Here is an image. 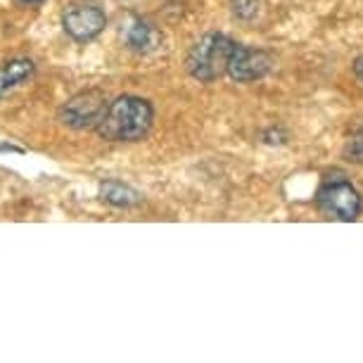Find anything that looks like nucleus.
Segmentation results:
<instances>
[{"instance_id": "nucleus-9", "label": "nucleus", "mask_w": 363, "mask_h": 363, "mask_svg": "<svg viewBox=\"0 0 363 363\" xmlns=\"http://www.w3.org/2000/svg\"><path fill=\"white\" fill-rule=\"evenodd\" d=\"M100 195H102V200L114 204V207H133V204L140 202L138 190L128 188L119 181H105L100 186Z\"/></svg>"}, {"instance_id": "nucleus-3", "label": "nucleus", "mask_w": 363, "mask_h": 363, "mask_svg": "<svg viewBox=\"0 0 363 363\" xmlns=\"http://www.w3.org/2000/svg\"><path fill=\"white\" fill-rule=\"evenodd\" d=\"M316 207L325 218L342 223H352L361 216L363 197L347 176H325L316 193Z\"/></svg>"}, {"instance_id": "nucleus-10", "label": "nucleus", "mask_w": 363, "mask_h": 363, "mask_svg": "<svg viewBox=\"0 0 363 363\" xmlns=\"http://www.w3.org/2000/svg\"><path fill=\"white\" fill-rule=\"evenodd\" d=\"M342 157L352 164H363V124L347 138L345 150H342Z\"/></svg>"}, {"instance_id": "nucleus-1", "label": "nucleus", "mask_w": 363, "mask_h": 363, "mask_svg": "<svg viewBox=\"0 0 363 363\" xmlns=\"http://www.w3.org/2000/svg\"><path fill=\"white\" fill-rule=\"evenodd\" d=\"M152 121L155 109L150 100L138 95H121L107 105L95 131L109 143H135L150 133Z\"/></svg>"}, {"instance_id": "nucleus-2", "label": "nucleus", "mask_w": 363, "mask_h": 363, "mask_svg": "<svg viewBox=\"0 0 363 363\" xmlns=\"http://www.w3.org/2000/svg\"><path fill=\"white\" fill-rule=\"evenodd\" d=\"M233 48H235V40L225 36V33H204L188 52V74L200 84H214L216 79H221L225 74Z\"/></svg>"}, {"instance_id": "nucleus-8", "label": "nucleus", "mask_w": 363, "mask_h": 363, "mask_svg": "<svg viewBox=\"0 0 363 363\" xmlns=\"http://www.w3.org/2000/svg\"><path fill=\"white\" fill-rule=\"evenodd\" d=\"M33 74H36V65L26 57H15L0 65V100L15 91V88L29 84Z\"/></svg>"}, {"instance_id": "nucleus-5", "label": "nucleus", "mask_w": 363, "mask_h": 363, "mask_svg": "<svg viewBox=\"0 0 363 363\" xmlns=\"http://www.w3.org/2000/svg\"><path fill=\"white\" fill-rule=\"evenodd\" d=\"M273 67H276V60H273L271 52L262 50V48L235 43L230 52L228 67H225V74L233 81H238V84H252V81L269 77Z\"/></svg>"}, {"instance_id": "nucleus-12", "label": "nucleus", "mask_w": 363, "mask_h": 363, "mask_svg": "<svg viewBox=\"0 0 363 363\" xmlns=\"http://www.w3.org/2000/svg\"><path fill=\"white\" fill-rule=\"evenodd\" d=\"M352 69H354V77L359 79V84L363 86V55H361V57H356V60H354Z\"/></svg>"}, {"instance_id": "nucleus-6", "label": "nucleus", "mask_w": 363, "mask_h": 363, "mask_svg": "<svg viewBox=\"0 0 363 363\" xmlns=\"http://www.w3.org/2000/svg\"><path fill=\"white\" fill-rule=\"evenodd\" d=\"M107 26V17L95 3H72L62 12V29L69 38L79 43L98 38Z\"/></svg>"}, {"instance_id": "nucleus-4", "label": "nucleus", "mask_w": 363, "mask_h": 363, "mask_svg": "<svg viewBox=\"0 0 363 363\" xmlns=\"http://www.w3.org/2000/svg\"><path fill=\"white\" fill-rule=\"evenodd\" d=\"M107 105L109 102L105 93L98 91V88H88V91L72 95L65 102L62 109H60V119L74 131H91V128H98Z\"/></svg>"}, {"instance_id": "nucleus-11", "label": "nucleus", "mask_w": 363, "mask_h": 363, "mask_svg": "<svg viewBox=\"0 0 363 363\" xmlns=\"http://www.w3.org/2000/svg\"><path fill=\"white\" fill-rule=\"evenodd\" d=\"M233 15L242 22H252L259 15V0H230Z\"/></svg>"}, {"instance_id": "nucleus-13", "label": "nucleus", "mask_w": 363, "mask_h": 363, "mask_svg": "<svg viewBox=\"0 0 363 363\" xmlns=\"http://www.w3.org/2000/svg\"><path fill=\"white\" fill-rule=\"evenodd\" d=\"M22 3H43V0H22Z\"/></svg>"}, {"instance_id": "nucleus-7", "label": "nucleus", "mask_w": 363, "mask_h": 363, "mask_svg": "<svg viewBox=\"0 0 363 363\" xmlns=\"http://www.w3.org/2000/svg\"><path fill=\"white\" fill-rule=\"evenodd\" d=\"M124 40H126V45L131 48L133 52L147 55V52H152V50L160 48L162 33L157 31V26L145 22V19L133 17L131 22L126 24V29H124Z\"/></svg>"}]
</instances>
